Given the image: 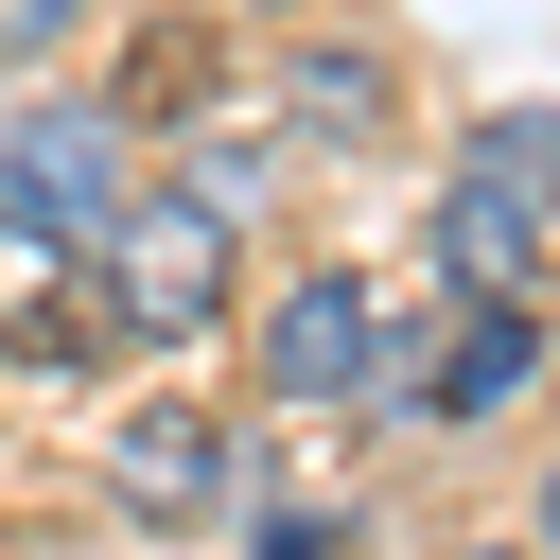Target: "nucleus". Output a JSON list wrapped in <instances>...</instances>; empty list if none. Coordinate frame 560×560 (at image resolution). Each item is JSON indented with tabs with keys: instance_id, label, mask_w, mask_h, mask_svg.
I'll return each instance as SVG.
<instances>
[{
	"instance_id": "f257e3e1",
	"label": "nucleus",
	"mask_w": 560,
	"mask_h": 560,
	"mask_svg": "<svg viewBox=\"0 0 560 560\" xmlns=\"http://www.w3.org/2000/svg\"><path fill=\"white\" fill-rule=\"evenodd\" d=\"M228 245H245V228H210V210L158 175V192L88 245V332H105V350H192V332H228Z\"/></svg>"
},
{
	"instance_id": "f03ea898",
	"label": "nucleus",
	"mask_w": 560,
	"mask_h": 560,
	"mask_svg": "<svg viewBox=\"0 0 560 560\" xmlns=\"http://www.w3.org/2000/svg\"><path fill=\"white\" fill-rule=\"evenodd\" d=\"M122 210H140L122 105H18V122H0V245H18V262H88Z\"/></svg>"
},
{
	"instance_id": "7ed1b4c3",
	"label": "nucleus",
	"mask_w": 560,
	"mask_h": 560,
	"mask_svg": "<svg viewBox=\"0 0 560 560\" xmlns=\"http://www.w3.org/2000/svg\"><path fill=\"white\" fill-rule=\"evenodd\" d=\"M402 350H385V280L368 262H298L280 298H262V385L298 402V420H332V402H368Z\"/></svg>"
},
{
	"instance_id": "20e7f679",
	"label": "nucleus",
	"mask_w": 560,
	"mask_h": 560,
	"mask_svg": "<svg viewBox=\"0 0 560 560\" xmlns=\"http://www.w3.org/2000/svg\"><path fill=\"white\" fill-rule=\"evenodd\" d=\"M420 280L455 298V315H525V280H542V210H508V192H438L420 210Z\"/></svg>"
},
{
	"instance_id": "39448f33",
	"label": "nucleus",
	"mask_w": 560,
	"mask_h": 560,
	"mask_svg": "<svg viewBox=\"0 0 560 560\" xmlns=\"http://www.w3.org/2000/svg\"><path fill=\"white\" fill-rule=\"evenodd\" d=\"M262 122L350 158V140H385V122H402V88H385V52H350V35H280V52H262Z\"/></svg>"
},
{
	"instance_id": "423d86ee",
	"label": "nucleus",
	"mask_w": 560,
	"mask_h": 560,
	"mask_svg": "<svg viewBox=\"0 0 560 560\" xmlns=\"http://www.w3.org/2000/svg\"><path fill=\"white\" fill-rule=\"evenodd\" d=\"M105 490H122L140 525H192V508L228 490V420H210V402H140V420L105 438Z\"/></svg>"
},
{
	"instance_id": "0eeeda50",
	"label": "nucleus",
	"mask_w": 560,
	"mask_h": 560,
	"mask_svg": "<svg viewBox=\"0 0 560 560\" xmlns=\"http://www.w3.org/2000/svg\"><path fill=\"white\" fill-rule=\"evenodd\" d=\"M542 385V315H455V350H438V420H508Z\"/></svg>"
},
{
	"instance_id": "6e6552de",
	"label": "nucleus",
	"mask_w": 560,
	"mask_h": 560,
	"mask_svg": "<svg viewBox=\"0 0 560 560\" xmlns=\"http://www.w3.org/2000/svg\"><path fill=\"white\" fill-rule=\"evenodd\" d=\"M455 175L508 192V210H560V105H490V122L455 140Z\"/></svg>"
},
{
	"instance_id": "1a4fd4ad",
	"label": "nucleus",
	"mask_w": 560,
	"mask_h": 560,
	"mask_svg": "<svg viewBox=\"0 0 560 560\" xmlns=\"http://www.w3.org/2000/svg\"><path fill=\"white\" fill-rule=\"evenodd\" d=\"M262 175H280V122H192V158H175V192H192L210 228H245Z\"/></svg>"
},
{
	"instance_id": "9d476101",
	"label": "nucleus",
	"mask_w": 560,
	"mask_h": 560,
	"mask_svg": "<svg viewBox=\"0 0 560 560\" xmlns=\"http://www.w3.org/2000/svg\"><path fill=\"white\" fill-rule=\"evenodd\" d=\"M88 18H105V0H0V52H70Z\"/></svg>"
},
{
	"instance_id": "9b49d317",
	"label": "nucleus",
	"mask_w": 560,
	"mask_h": 560,
	"mask_svg": "<svg viewBox=\"0 0 560 560\" xmlns=\"http://www.w3.org/2000/svg\"><path fill=\"white\" fill-rule=\"evenodd\" d=\"M525 542H542V560H560V455H542V490H525Z\"/></svg>"
},
{
	"instance_id": "f8f14e48",
	"label": "nucleus",
	"mask_w": 560,
	"mask_h": 560,
	"mask_svg": "<svg viewBox=\"0 0 560 560\" xmlns=\"http://www.w3.org/2000/svg\"><path fill=\"white\" fill-rule=\"evenodd\" d=\"M262 560H332V525H262Z\"/></svg>"
},
{
	"instance_id": "ddd939ff",
	"label": "nucleus",
	"mask_w": 560,
	"mask_h": 560,
	"mask_svg": "<svg viewBox=\"0 0 560 560\" xmlns=\"http://www.w3.org/2000/svg\"><path fill=\"white\" fill-rule=\"evenodd\" d=\"M192 18H280V0H192Z\"/></svg>"
},
{
	"instance_id": "4468645a",
	"label": "nucleus",
	"mask_w": 560,
	"mask_h": 560,
	"mask_svg": "<svg viewBox=\"0 0 560 560\" xmlns=\"http://www.w3.org/2000/svg\"><path fill=\"white\" fill-rule=\"evenodd\" d=\"M455 560H542V542H455Z\"/></svg>"
}]
</instances>
